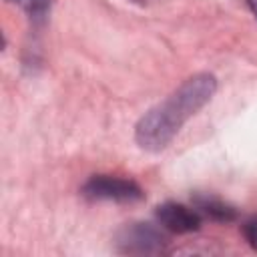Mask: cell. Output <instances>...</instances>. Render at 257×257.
Listing matches in <instances>:
<instances>
[{
  "mask_svg": "<svg viewBox=\"0 0 257 257\" xmlns=\"http://www.w3.org/2000/svg\"><path fill=\"white\" fill-rule=\"evenodd\" d=\"M247 6L251 8V12H253L255 18H257V0H247Z\"/></svg>",
  "mask_w": 257,
  "mask_h": 257,
  "instance_id": "8",
  "label": "cell"
},
{
  "mask_svg": "<svg viewBox=\"0 0 257 257\" xmlns=\"http://www.w3.org/2000/svg\"><path fill=\"white\" fill-rule=\"evenodd\" d=\"M6 2L22 8L34 22H42L48 16L52 6V0H6Z\"/></svg>",
  "mask_w": 257,
  "mask_h": 257,
  "instance_id": "6",
  "label": "cell"
},
{
  "mask_svg": "<svg viewBox=\"0 0 257 257\" xmlns=\"http://www.w3.org/2000/svg\"><path fill=\"white\" fill-rule=\"evenodd\" d=\"M195 209H197L203 217H209V219H213V221L227 223V221H233V219H235V209H233L231 205L223 203L221 199L209 197V195L195 197Z\"/></svg>",
  "mask_w": 257,
  "mask_h": 257,
  "instance_id": "5",
  "label": "cell"
},
{
  "mask_svg": "<svg viewBox=\"0 0 257 257\" xmlns=\"http://www.w3.org/2000/svg\"><path fill=\"white\" fill-rule=\"evenodd\" d=\"M243 235H245V241L257 249V217H251L243 223Z\"/></svg>",
  "mask_w": 257,
  "mask_h": 257,
  "instance_id": "7",
  "label": "cell"
},
{
  "mask_svg": "<svg viewBox=\"0 0 257 257\" xmlns=\"http://www.w3.org/2000/svg\"><path fill=\"white\" fill-rule=\"evenodd\" d=\"M157 221L171 233H193L201 227L203 215L181 203H163L157 207Z\"/></svg>",
  "mask_w": 257,
  "mask_h": 257,
  "instance_id": "4",
  "label": "cell"
},
{
  "mask_svg": "<svg viewBox=\"0 0 257 257\" xmlns=\"http://www.w3.org/2000/svg\"><path fill=\"white\" fill-rule=\"evenodd\" d=\"M215 90L217 78L209 72H199L187 78L175 92L145 112V116L137 122V145L145 151L165 149L181 131V126L213 98Z\"/></svg>",
  "mask_w": 257,
  "mask_h": 257,
  "instance_id": "1",
  "label": "cell"
},
{
  "mask_svg": "<svg viewBox=\"0 0 257 257\" xmlns=\"http://www.w3.org/2000/svg\"><path fill=\"white\" fill-rule=\"evenodd\" d=\"M82 195L90 201H112V203H135L145 197L143 189L135 181L110 177V175L90 177L82 187Z\"/></svg>",
  "mask_w": 257,
  "mask_h": 257,
  "instance_id": "2",
  "label": "cell"
},
{
  "mask_svg": "<svg viewBox=\"0 0 257 257\" xmlns=\"http://www.w3.org/2000/svg\"><path fill=\"white\" fill-rule=\"evenodd\" d=\"M116 245L120 253L135 255H157L167 247V239L151 223H131L124 225L116 235Z\"/></svg>",
  "mask_w": 257,
  "mask_h": 257,
  "instance_id": "3",
  "label": "cell"
}]
</instances>
